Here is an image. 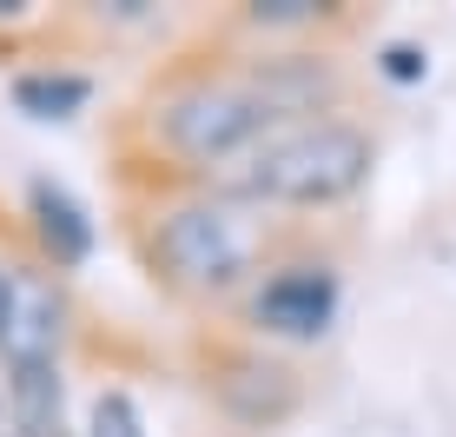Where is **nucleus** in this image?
I'll use <instances>...</instances> for the list:
<instances>
[{"label":"nucleus","mask_w":456,"mask_h":437,"mask_svg":"<svg viewBox=\"0 0 456 437\" xmlns=\"http://www.w3.org/2000/svg\"><path fill=\"white\" fill-rule=\"evenodd\" d=\"M152 127L185 166H206V173H225L239 153H251L265 133H285L265 106L251 67H232V73H199L185 80L179 93H166Z\"/></svg>","instance_id":"2"},{"label":"nucleus","mask_w":456,"mask_h":437,"mask_svg":"<svg viewBox=\"0 0 456 437\" xmlns=\"http://www.w3.org/2000/svg\"><path fill=\"white\" fill-rule=\"evenodd\" d=\"M258 259V226L239 199L199 193L152 218V272L179 292H232Z\"/></svg>","instance_id":"3"},{"label":"nucleus","mask_w":456,"mask_h":437,"mask_svg":"<svg viewBox=\"0 0 456 437\" xmlns=\"http://www.w3.org/2000/svg\"><path fill=\"white\" fill-rule=\"evenodd\" d=\"M384 73H390V80H417V73H423V54H417V46H390V54H384Z\"/></svg>","instance_id":"11"},{"label":"nucleus","mask_w":456,"mask_h":437,"mask_svg":"<svg viewBox=\"0 0 456 437\" xmlns=\"http://www.w3.org/2000/svg\"><path fill=\"white\" fill-rule=\"evenodd\" d=\"M370 133L351 120H311V127L265 133L251 153L212 173V193L239 206H338L370 179Z\"/></svg>","instance_id":"1"},{"label":"nucleus","mask_w":456,"mask_h":437,"mask_svg":"<svg viewBox=\"0 0 456 437\" xmlns=\"http://www.w3.org/2000/svg\"><path fill=\"white\" fill-rule=\"evenodd\" d=\"M206 384H212L218 411L239 417L245 431H272L297 411V371L265 351H218Z\"/></svg>","instance_id":"5"},{"label":"nucleus","mask_w":456,"mask_h":437,"mask_svg":"<svg viewBox=\"0 0 456 437\" xmlns=\"http://www.w3.org/2000/svg\"><path fill=\"white\" fill-rule=\"evenodd\" d=\"M13 21H27V0H0V27H13Z\"/></svg>","instance_id":"12"},{"label":"nucleus","mask_w":456,"mask_h":437,"mask_svg":"<svg viewBox=\"0 0 456 437\" xmlns=\"http://www.w3.org/2000/svg\"><path fill=\"white\" fill-rule=\"evenodd\" d=\"M86 437H146V417L126 392H100L86 411Z\"/></svg>","instance_id":"10"},{"label":"nucleus","mask_w":456,"mask_h":437,"mask_svg":"<svg viewBox=\"0 0 456 437\" xmlns=\"http://www.w3.org/2000/svg\"><path fill=\"white\" fill-rule=\"evenodd\" d=\"M338 311V272L331 265H278L251 299V318L272 338H318Z\"/></svg>","instance_id":"6"},{"label":"nucleus","mask_w":456,"mask_h":437,"mask_svg":"<svg viewBox=\"0 0 456 437\" xmlns=\"http://www.w3.org/2000/svg\"><path fill=\"white\" fill-rule=\"evenodd\" d=\"M324 0H251L245 7V27L258 34H305V27H324Z\"/></svg>","instance_id":"9"},{"label":"nucleus","mask_w":456,"mask_h":437,"mask_svg":"<svg viewBox=\"0 0 456 437\" xmlns=\"http://www.w3.org/2000/svg\"><path fill=\"white\" fill-rule=\"evenodd\" d=\"M27 212H34L46 272H73V265H86V252H93V218H86V206L67 193V186L34 179V186H27Z\"/></svg>","instance_id":"7"},{"label":"nucleus","mask_w":456,"mask_h":437,"mask_svg":"<svg viewBox=\"0 0 456 437\" xmlns=\"http://www.w3.org/2000/svg\"><path fill=\"white\" fill-rule=\"evenodd\" d=\"M86 100H93L86 73H20V80H13V106H20L27 120H67V113H80Z\"/></svg>","instance_id":"8"},{"label":"nucleus","mask_w":456,"mask_h":437,"mask_svg":"<svg viewBox=\"0 0 456 437\" xmlns=\"http://www.w3.org/2000/svg\"><path fill=\"white\" fill-rule=\"evenodd\" d=\"M0 305H7V272H0Z\"/></svg>","instance_id":"13"},{"label":"nucleus","mask_w":456,"mask_h":437,"mask_svg":"<svg viewBox=\"0 0 456 437\" xmlns=\"http://www.w3.org/2000/svg\"><path fill=\"white\" fill-rule=\"evenodd\" d=\"M60 345H67V285H60V272L13 265L7 305H0V365L7 371L60 365Z\"/></svg>","instance_id":"4"}]
</instances>
